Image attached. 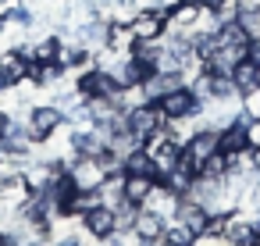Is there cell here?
Returning <instances> with one entry per match:
<instances>
[{"label":"cell","mask_w":260,"mask_h":246,"mask_svg":"<svg viewBox=\"0 0 260 246\" xmlns=\"http://www.w3.org/2000/svg\"><path fill=\"white\" fill-rule=\"evenodd\" d=\"M25 125H29V139H32L36 146H43V143H50V139L57 136V129L64 125V111L54 107V104H32Z\"/></svg>","instance_id":"cell-1"},{"label":"cell","mask_w":260,"mask_h":246,"mask_svg":"<svg viewBox=\"0 0 260 246\" xmlns=\"http://www.w3.org/2000/svg\"><path fill=\"white\" fill-rule=\"evenodd\" d=\"M75 89H79V97L82 100H114L118 97V82H114V75L107 72V68H86V72H79V79H75Z\"/></svg>","instance_id":"cell-2"},{"label":"cell","mask_w":260,"mask_h":246,"mask_svg":"<svg viewBox=\"0 0 260 246\" xmlns=\"http://www.w3.org/2000/svg\"><path fill=\"white\" fill-rule=\"evenodd\" d=\"M164 125H168L164 111H160L157 104H146V100H143V104H136V107L125 114V129H128L139 143H146L150 136H157Z\"/></svg>","instance_id":"cell-3"},{"label":"cell","mask_w":260,"mask_h":246,"mask_svg":"<svg viewBox=\"0 0 260 246\" xmlns=\"http://www.w3.org/2000/svg\"><path fill=\"white\" fill-rule=\"evenodd\" d=\"M178 86H185V75H182L178 68H157V72H150V75L139 82L146 104H160V100H164L171 89H178Z\"/></svg>","instance_id":"cell-4"},{"label":"cell","mask_w":260,"mask_h":246,"mask_svg":"<svg viewBox=\"0 0 260 246\" xmlns=\"http://www.w3.org/2000/svg\"><path fill=\"white\" fill-rule=\"evenodd\" d=\"M128 29L136 40H160L168 33V15H164V8H139L128 18Z\"/></svg>","instance_id":"cell-5"},{"label":"cell","mask_w":260,"mask_h":246,"mask_svg":"<svg viewBox=\"0 0 260 246\" xmlns=\"http://www.w3.org/2000/svg\"><path fill=\"white\" fill-rule=\"evenodd\" d=\"M107 36H111V22H107V18H82V22L72 29V40H75L79 47H86L89 54L107 50Z\"/></svg>","instance_id":"cell-6"},{"label":"cell","mask_w":260,"mask_h":246,"mask_svg":"<svg viewBox=\"0 0 260 246\" xmlns=\"http://www.w3.org/2000/svg\"><path fill=\"white\" fill-rule=\"evenodd\" d=\"M157 107L164 111V118H168V121H175V118H192V114H200V111H203V104L196 100V93L189 89V82H185V86H178V89H171Z\"/></svg>","instance_id":"cell-7"},{"label":"cell","mask_w":260,"mask_h":246,"mask_svg":"<svg viewBox=\"0 0 260 246\" xmlns=\"http://www.w3.org/2000/svg\"><path fill=\"white\" fill-rule=\"evenodd\" d=\"M68 178H72V186L75 189H96L104 178H107V171L100 168V161L96 157H68Z\"/></svg>","instance_id":"cell-8"},{"label":"cell","mask_w":260,"mask_h":246,"mask_svg":"<svg viewBox=\"0 0 260 246\" xmlns=\"http://www.w3.org/2000/svg\"><path fill=\"white\" fill-rule=\"evenodd\" d=\"M29 57H22L18 50H8L0 54V93H11L18 89L22 82H29Z\"/></svg>","instance_id":"cell-9"},{"label":"cell","mask_w":260,"mask_h":246,"mask_svg":"<svg viewBox=\"0 0 260 246\" xmlns=\"http://www.w3.org/2000/svg\"><path fill=\"white\" fill-rule=\"evenodd\" d=\"M221 150V129H214V125H200L189 139H185V153L196 161V164H203L210 153H217Z\"/></svg>","instance_id":"cell-10"},{"label":"cell","mask_w":260,"mask_h":246,"mask_svg":"<svg viewBox=\"0 0 260 246\" xmlns=\"http://www.w3.org/2000/svg\"><path fill=\"white\" fill-rule=\"evenodd\" d=\"M79 228H82L93 242H100V239H107V235L114 232V210L104 207V203H96L93 210H86V214L79 218Z\"/></svg>","instance_id":"cell-11"},{"label":"cell","mask_w":260,"mask_h":246,"mask_svg":"<svg viewBox=\"0 0 260 246\" xmlns=\"http://www.w3.org/2000/svg\"><path fill=\"white\" fill-rule=\"evenodd\" d=\"M207 218H210V214H207V210H203L189 193H185V196H178V203H175V210H171V221L185 225L192 235H200V232L207 228Z\"/></svg>","instance_id":"cell-12"},{"label":"cell","mask_w":260,"mask_h":246,"mask_svg":"<svg viewBox=\"0 0 260 246\" xmlns=\"http://www.w3.org/2000/svg\"><path fill=\"white\" fill-rule=\"evenodd\" d=\"M164 15H168V29L171 33H182V29H192L200 22L203 8L196 4V0H175V4L164 8Z\"/></svg>","instance_id":"cell-13"},{"label":"cell","mask_w":260,"mask_h":246,"mask_svg":"<svg viewBox=\"0 0 260 246\" xmlns=\"http://www.w3.org/2000/svg\"><path fill=\"white\" fill-rule=\"evenodd\" d=\"M68 146H72L75 157H100V153L107 150V139H104L96 129H72Z\"/></svg>","instance_id":"cell-14"},{"label":"cell","mask_w":260,"mask_h":246,"mask_svg":"<svg viewBox=\"0 0 260 246\" xmlns=\"http://www.w3.org/2000/svg\"><path fill=\"white\" fill-rule=\"evenodd\" d=\"M11 25H18L25 33L36 25V11L25 4V0H15V4H8L4 11H0V29H11Z\"/></svg>","instance_id":"cell-15"},{"label":"cell","mask_w":260,"mask_h":246,"mask_svg":"<svg viewBox=\"0 0 260 246\" xmlns=\"http://www.w3.org/2000/svg\"><path fill=\"white\" fill-rule=\"evenodd\" d=\"M175 203H178V193H175L171 186H164L160 178H157V186L150 189V196L143 200V207H146V210H157V214H164V218H171Z\"/></svg>","instance_id":"cell-16"},{"label":"cell","mask_w":260,"mask_h":246,"mask_svg":"<svg viewBox=\"0 0 260 246\" xmlns=\"http://www.w3.org/2000/svg\"><path fill=\"white\" fill-rule=\"evenodd\" d=\"M93 57L96 54H89L86 47H79L75 40H68L64 47H61V65H64V72H86V68H93Z\"/></svg>","instance_id":"cell-17"},{"label":"cell","mask_w":260,"mask_h":246,"mask_svg":"<svg viewBox=\"0 0 260 246\" xmlns=\"http://www.w3.org/2000/svg\"><path fill=\"white\" fill-rule=\"evenodd\" d=\"M96 196H100V203L104 207H118L121 200H125V171H118V175H107L100 186H96Z\"/></svg>","instance_id":"cell-18"},{"label":"cell","mask_w":260,"mask_h":246,"mask_svg":"<svg viewBox=\"0 0 260 246\" xmlns=\"http://www.w3.org/2000/svg\"><path fill=\"white\" fill-rule=\"evenodd\" d=\"M249 150V139H246V129L242 125H224L221 129V153H228V157H239V153H246Z\"/></svg>","instance_id":"cell-19"},{"label":"cell","mask_w":260,"mask_h":246,"mask_svg":"<svg viewBox=\"0 0 260 246\" xmlns=\"http://www.w3.org/2000/svg\"><path fill=\"white\" fill-rule=\"evenodd\" d=\"M153 186H157L153 175H128V171H125V200H128V203H139V207H143V200L150 196Z\"/></svg>","instance_id":"cell-20"},{"label":"cell","mask_w":260,"mask_h":246,"mask_svg":"<svg viewBox=\"0 0 260 246\" xmlns=\"http://www.w3.org/2000/svg\"><path fill=\"white\" fill-rule=\"evenodd\" d=\"M232 82H235V89L246 97V93H253V89H260V82H256V65L249 61V57H242L235 68H232Z\"/></svg>","instance_id":"cell-21"},{"label":"cell","mask_w":260,"mask_h":246,"mask_svg":"<svg viewBox=\"0 0 260 246\" xmlns=\"http://www.w3.org/2000/svg\"><path fill=\"white\" fill-rule=\"evenodd\" d=\"M121 168H125L128 175H153V178H157V164H153V157L146 153V146H136V150L121 161Z\"/></svg>","instance_id":"cell-22"},{"label":"cell","mask_w":260,"mask_h":246,"mask_svg":"<svg viewBox=\"0 0 260 246\" xmlns=\"http://www.w3.org/2000/svg\"><path fill=\"white\" fill-rule=\"evenodd\" d=\"M136 146H143V143H139V139H136L128 129H121V132H114V136L107 139V150H111L114 157H121V161H125V157H128Z\"/></svg>","instance_id":"cell-23"},{"label":"cell","mask_w":260,"mask_h":246,"mask_svg":"<svg viewBox=\"0 0 260 246\" xmlns=\"http://www.w3.org/2000/svg\"><path fill=\"white\" fill-rule=\"evenodd\" d=\"M136 214H139V203H128V200H121V203L114 207V232H132V225H136Z\"/></svg>","instance_id":"cell-24"},{"label":"cell","mask_w":260,"mask_h":246,"mask_svg":"<svg viewBox=\"0 0 260 246\" xmlns=\"http://www.w3.org/2000/svg\"><path fill=\"white\" fill-rule=\"evenodd\" d=\"M164 239H168V246H192V232H189L185 225L171 221V218H168V225H164Z\"/></svg>","instance_id":"cell-25"},{"label":"cell","mask_w":260,"mask_h":246,"mask_svg":"<svg viewBox=\"0 0 260 246\" xmlns=\"http://www.w3.org/2000/svg\"><path fill=\"white\" fill-rule=\"evenodd\" d=\"M96 161H100V168H104L107 175H118V171H125V168H121V157H114L111 150H104V153H100Z\"/></svg>","instance_id":"cell-26"},{"label":"cell","mask_w":260,"mask_h":246,"mask_svg":"<svg viewBox=\"0 0 260 246\" xmlns=\"http://www.w3.org/2000/svg\"><path fill=\"white\" fill-rule=\"evenodd\" d=\"M192 246H228V235H214V232H200V235H192Z\"/></svg>","instance_id":"cell-27"},{"label":"cell","mask_w":260,"mask_h":246,"mask_svg":"<svg viewBox=\"0 0 260 246\" xmlns=\"http://www.w3.org/2000/svg\"><path fill=\"white\" fill-rule=\"evenodd\" d=\"M242 107L253 114V118H260V89H253V93H246L242 97Z\"/></svg>","instance_id":"cell-28"},{"label":"cell","mask_w":260,"mask_h":246,"mask_svg":"<svg viewBox=\"0 0 260 246\" xmlns=\"http://www.w3.org/2000/svg\"><path fill=\"white\" fill-rule=\"evenodd\" d=\"M246 161H249V168L260 175V146H249V150H246Z\"/></svg>","instance_id":"cell-29"},{"label":"cell","mask_w":260,"mask_h":246,"mask_svg":"<svg viewBox=\"0 0 260 246\" xmlns=\"http://www.w3.org/2000/svg\"><path fill=\"white\" fill-rule=\"evenodd\" d=\"M114 11H139V0H111Z\"/></svg>","instance_id":"cell-30"},{"label":"cell","mask_w":260,"mask_h":246,"mask_svg":"<svg viewBox=\"0 0 260 246\" xmlns=\"http://www.w3.org/2000/svg\"><path fill=\"white\" fill-rule=\"evenodd\" d=\"M246 57H249V61H253L256 68H260V40H253V43H249V50H246Z\"/></svg>","instance_id":"cell-31"},{"label":"cell","mask_w":260,"mask_h":246,"mask_svg":"<svg viewBox=\"0 0 260 246\" xmlns=\"http://www.w3.org/2000/svg\"><path fill=\"white\" fill-rule=\"evenodd\" d=\"M196 4H200V8H203V11H214V8H217V4H221V0H196Z\"/></svg>","instance_id":"cell-32"},{"label":"cell","mask_w":260,"mask_h":246,"mask_svg":"<svg viewBox=\"0 0 260 246\" xmlns=\"http://www.w3.org/2000/svg\"><path fill=\"white\" fill-rule=\"evenodd\" d=\"M0 4H4V8H8V4H15V0H0Z\"/></svg>","instance_id":"cell-33"},{"label":"cell","mask_w":260,"mask_h":246,"mask_svg":"<svg viewBox=\"0 0 260 246\" xmlns=\"http://www.w3.org/2000/svg\"><path fill=\"white\" fill-rule=\"evenodd\" d=\"M0 33H4V29H0Z\"/></svg>","instance_id":"cell-34"}]
</instances>
